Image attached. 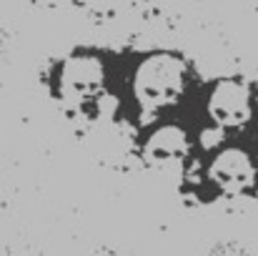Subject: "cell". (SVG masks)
<instances>
[{
    "label": "cell",
    "instance_id": "6da1fadb",
    "mask_svg": "<svg viewBox=\"0 0 258 256\" xmlns=\"http://www.w3.org/2000/svg\"><path fill=\"white\" fill-rule=\"evenodd\" d=\"M133 88L143 108L158 111L163 106H171L180 98L185 88V66L175 56H151L141 63Z\"/></svg>",
    "mask_w": 258,
    "mask_h": 256
},
{
    "label": "cell",
    "instance_id": "7a4b0ae2",
    "mask_svg": "<svg viewBox=\"0 0 258 256\" xmlns=\"http://www.w3.org/2000/svg\"><path fill=\"white\" fill-rule=\"evenodd\" d=\"M103 83H105V66L95 56H76L63 66L60 88L68 100L83 103L88 98H95Z\"/></svg>",
    "mask_w": 258,
    "mask_h": 256
},
{
    "label": "cell",
    "instance_id": "3957f363",
    "mask_svg": "<svg viewBox=\"0 0 258 256\" xmlns=\"http://www.w3.org/2000/svg\"><path fill=\"white\" fill-rule=\"evenodd\" d=\"M208 111L213 121L223 126H238L248 118V98L243 88H238L236 83H221L211 93Z\"/></svg>",
    "mask_w": 258,
    "mask_h": 256
},
{
    "label": "cell",
    "instance_id": "277c9868",
    "mask_svg": "<svg viewBox=\"0 0 258 256\" xmlns=\"http://www.w3.org/2000/svg\"><path fill=\"white\" fill-rule=\"evenodd\" d=\"M211 181L218 183L223 191H238L243 186H248L253 169H251V161L246 153L241 151H223L218 159H213L211 164Z\"/></svg>",
    "mask_w": 258,
    "mask_h": 256
},
{
    "label": "cell",
    "instance_id": "5b68a950",
    "mask_svg": "<svg viewBox=\"0 0 258 256\" xmlns=\"http://www.w3.org/2000/svg\"><path fill=\"white\" fill-rule=\"evenodd\" d=\"M188 143H185V133L175 126H166L161 131L153 133V138L148 141V151L156 161H178L185 153Z\"/></svg>",
    "mask_w": 258,
    "mask_h": 256
},
{
    "label": "cell",
    "instance_id": "8992f818",
    "mask_svg": "<svg viewBox=\"0 0 258 256\" xmlns=\"http://www.w3.org/2000/svg\"><path fill=\"white\" fill-rule=\"evenodd\" d=\"M208 256H248V251L238 244H218L216 249H211Z\"/></svg>",
    "mask_w": 258,
    "mask_h": 256
}]
</instances>
